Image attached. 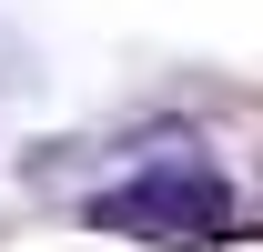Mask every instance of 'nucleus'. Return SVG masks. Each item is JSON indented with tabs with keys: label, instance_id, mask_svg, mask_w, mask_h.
<instances>
[{
	"label": "nucleus",
	"instance_id": "1",
	"mask_svg": "<svg viewBox=\"0 0 263 252\" xmlns=\"http://www.w3.org/2000/svg\"><path fill=\"white\" fill-rule=\"evenodd\" d=\"M223 222H233V182L213 161H152L91 192V232H132V242H223Z\"/></svg>",
	"mask_w": 263,
	"mask_h": 252
}]
</instances>
